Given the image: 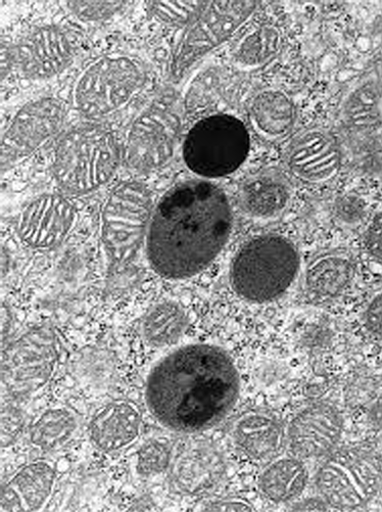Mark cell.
<instances>
[{
	"instance_id": "obj_1",
	"label": "cell",
	"mask_w": 382,
	"mask_h": 512,
	"mask_svg": "<svg viewBox=\"0 0 382 512\" xmlns=\"http://www.w3.org/2000/svg\"><path fill=\"white\" fill-rule=\"evenodd\" d=\"M240 393V377L220 348L193 345L164 358L147 383V405L164 427L196 433L214 427Z\"/></svg>"
},
{
	"instance_id": "obj_2",
	"label": "cell",
	"mask_w": 382,
	"mask_h": 512,
	"mask_svg": "<svg viewBox=\"0 0 382 512\" xmlns=\"http://www.w3.org/2000/svg\"><path fill=\"white\" fill-rule=\"evenodd\" d=\"M231 226L230 205L218 186L201 180L181 183L155 211L148 238L150 261L168 278L193 276L219 255Z\"/></svg>"
},
{
	"instance_id": "obj_3",
	"label": "cell",
	"mask_w": 382,
	"mask_h": 512,
	"mask_svg": "<svg viewBox=\"0 0 382 512\" xmlns=\"http://www.w3.org/2000/svg\"><path fill=\"white\" fill-rule=\"evenodd\" d=\"M119 149L105 128L84 125L71 129L61 139L54 170L61 188L73 195L97 190L118 168Z\"/></svg>"
},
{
	"instance_id": "obj_4",
	"label": "cell",
	"mask_w": 382,
	"mask_h": 512,
	"mask_svg": "<svg viewBox=\"0 0 382 512\" xmlns=\"http://www.w3.org/2000/svg\"><path fill=\"white\" fill-rule=\"evenodd\" d=\"M299 269L295 247L279 236L247 244L235 257L231 282L235 292L251 301L272 300L288 289Z\"/></svg>"
},
{
	"instance_id": "obj_5",
	"label": "cell",
	"mask_w": 382,
	"mask_h": 512,
	"mask_svg": "<svg viewBox=\"0 0 382 512\" xmlns=\"http://www.w3.org/2000/svg\"><path fill=\"white\" fill-rule=\"evenodd\" d=\"M250 135L246 125L231 115L218 114L199 121L183 144V159L194 173L208 178L233 173L246 161Z\"/></svg>"
},
{
	"instance_id": "obj_6",
	"label": "cell",
	"mask_w": 382,
	"mask_h": 512,
	"mask_svg": "<svg viewBox=\"0 0 382 512\" xmlns=\"http://www.w3.org/2000/svg\"><path fill=\"white\" fill-rule=\"evenodd\" d=\"M57 360V337L50 325H39L10 345L2 360V408L20 410L50 382Z\"/></svg>"
},
{
	"instance_id": "obj_7",
	"label": "cell",
	"mask_w": 382,
	"mask_h": 512,
	"mask_svg": "<svg viewBox=\"0 0 382 512\" xmlns=\"http://www.w3.org/2000/svg\"><path fill=\"white\" fill-rule=\"evenodd\" d=\"M145 83L140 66L126 57H107L92 64L74 90L76 109L99 119L124 107Z\"/></svg>"
},
{
	"instance_id": "obj_8",
	"label": "cell",
	"mask_w": 382,
	"mask_h": 512,
	"mask_svg": "<svg viewBox=\"0 0 382 512\" xmlns=\"http://www.w3.org/2000/svg\"><path fill=\"white\" fill-rule=\"evenodd\" d=\"M152 215V198L146 186L127 181L117 185L103 212V239L111 258L125 264L134 259Z\"/></svg>"
},
{
	"instance_id": "obj_9",
	"label": "cell",
	"mask_w": 382,
	"mask_h": 512,
	"mask_svg": "<svg viewBox=\"0 0 382 512\" xmlns=\"http://www.w3.org/2000/svg\"><path fill=\"white\" fill-rule=\"evenodd\" d=\"M256 2L208 3L188 26L174 54L172 77L179 80L196 62L226 41L254 13Z\"/></svg>"
},
{
	"instance_id": "obj_10",
	"label": "cell",
	"mask_w": 382,
	"mask_h": 512,
	"mask_svg": "<svg viewBox=\"0 0 382 512\" xmlns=\"http://www.w3.org/2000/svg\"><path fill=\"white\" fill-rule=\"evenodd\" d=\"M65 117L64 106L52 98L23 107L3 136V171L50 141L62 128Z\"/></svg>"
},
{
	"instance_id": "obj_11",
	"label": "cell",
	"mask_w": 382,
	"mask_h": 512,
	"mask_svg": "<svg viewBox=\"0 0 382 512\" xmlns=\"http://www.w3.org/2000/svg\"><path fill=\"white\" fill-rule=\"evenodd\" d=\"M318 488L333 507L354 509L374 495L378 475L374 465L353 453L333 456L324 464L318 476Z\"/></svg>"
},
{
	"instance_id": "obj_12",
	"label": "cell",
	"mask_w": 382,
	"mask_h": 512,
	"mask_svg": "<svg viewBox=\"0 0 382 512\" xmlns=\"http://www.w3.org/2000/svg\"><path fill=\"white\" fill-rule=\"evenodd\" d=\"M173 113L151 109L132 125L125 146L128 165L148 172L163 166L173 155L179 130Z\"/></svg>"
},
{
	"instance_id": "obj_13",
	"label": "cell",
	"mask_w": 382,
	"mask_h": 512,
	"mask_svg": "<svg viewBox=\"0 0 382 512\" xmlns=\"http://www.w3.org/2000/svg\"><path fill=\"white\" fill-rule=\"evenodd\" d=\"M20 71L28 78L42 80L62 72L74 57L68 35L55 26H43L29 32L15 51Z\"/></svg>"
},
{
	"instance_id": "obj_14",
	"label": "cell",
	"mask_w": 382,
	"mask_h": 512,
	"mask_svg": "<svg viewBox=\"0 0 382 512\" xmlns=\"http://www.w3.org/2000/svg\"><path fill=\"white\" fill-rule=\"evenodd\" d=\"M74 220L75 210L70 202L59 195H45L22 210L19 236L33 248H51L66 238Z\"/></svg>"
},
{
	"instance_id": "obj_15",
	"label": "cell",
	"mask_w": 382,
	"mask_h": 512,
	"mask_svg": "<svg viewBox=\"0 0 382 512\" xmlns=\"http://www.w3.org/2000/svg\"><path fill=\"white\" fill-rule=\"evenodd\" d=\"M342 429L337 409L326 404L313 405L302 411L291 425L292 449L305 458L322 456L338 444Z\"/></svg>"
},
{
	"instance_id": "obj_16",
	"label": "cell",
	"mask_w": 382,
	"mask_h": 512,
	"mask_svg": "<svg viewBox=\"0 0 382 512\" xmlns=\"http://www.w3.org/2000/svg\"><path fill=\"white\" fill-rule=\"evenodd\" d=\"M342 162L341 150L327 133L312 130L297 139L289 153V165L301 178L320 182L336 174Z\"/></svg>"
},
{
	"instance_id": "obj_17",
	"label": "cell",
	"mask_w": 382,
	"mask_h": 512,
	"mask_svg": "<svg viewBox=\"0 0 382 512\" xmlns=\"http://www.w3.org/2000/svg\"><path fill=\"white\" fill-rule=\"evenodd\" d=\"M140 424V413L133 404L115 401L95 413L90 424V437L99 449L118 451L136 440Z\"/></svg>"
},
{
	"instance_id": "obj_18",
	"label": "cell",
	"mask_w": 382,
	"mask_h": 512,
	"mask_svg": "<svg viewBox=\"0 0 382 512\" xmlns=\"http://www.w3.org/2000/svg\"><path fill=\"white\" fill-rule=\"evenodd\" d=\"M224 474L221 455L211 447L196 445L185 450L173 467L175 484L185 493L199 495L214 488Z\"/></svg>"
},
{
	"instance_id": "obj_19",
	"label": "cell",
	"mask_w": 382,
	"mask_h": 512,
	"mask_svg": "<svg viewBox=\"0 0 382 512\" xmlns=\"http://www.w3.org/2000/svg\"><path fill=\"white\" fill-rule=\"evenodd\" d=\"M234 440L247 455L262 460L279 451L282 432L273 418L254 414L243 418L236 425Z\"/></svg>"
},
{
	"instance_id": "obj_20",
	"label": "cell",
	"mask_w": 382,
	"mask_h": 512,
	"mask_svg": "<svg viewBox=\"0 0 382 512\" xmlns=\"http://www.w3.org/2000/svg\"><path fill=\"white\" fill-rule=\"evenodd\" d=\"M251 116L264 134L279 137L294 126L296 110L293 102L284 93L268 90L260 93L251 107Z\"/></svg>"
},
{
	"instance_id": "obj_21",
	"label": "cell",
	"mask_w": 382,
	"mask_h": 512,
	"mask_svg": "<svg viewBox=\"0 0 382 512\" xmlns=\"http://www.w3.org/2000/svg\"><path fill=\"white\" fill-rule=\"evenodd\" d=\"M307 473L304 465L293 458H283L271 464L260 480L263 493L274 502H288L305 489Z\"/></svg>"
},
{
	"instance_id": "obj_22",
	"label": "cell",
	"mask_w": 382,
	"mask_h": 512,
	"mask_svg": "<svg viewBox=\"0 0 382 512\" xmlns=\"http://www.w3.org/2000/svg\"><path fill=\"white\" fill-rule=\"evenodd\" d=\"M55 479L51 465L39 461L27 465L9 485L18 493L25 511H40L52 497Z\"/></svg>"
},
{
	"instance_id": "obj_23",
	"label": "cell",
	"mask_w": 382,
	"mask_h": 512,
	"mask_svg": "<svg viewBox=\"0 0 382 512\" xmlns=\"http://www.w3.org/2000/svg\"><path fill=\"white\" fill-rule=\"evenodd\" d=\"M288 186L279 178L259 176L247 182L242 191L245 209L257 217H271L280 213L288 204Z\"/></svg>"
},
{
	"instance_id": "obj_24",
	"label": "cell",
	"mask_w": 382,
	"mask_h": 512,
	"mask_svg": "<svg viewBox=\"0 0 382 512\" xmlns=\"http://www.w3.org/2000/svg\"><path fill=\"white\" fill-rule=\"evenodd\" d=\"M351 276L352 266L345 258L323 257L309 267L307 289L316 299L334 298L347 287Z\"/></svg>"
},
{
	"instance_id": "obj_25",
	"label": "cell",
	"mask_w": 382,
	"mask_h": 512,
	"mask_svg": "<svg viewBox=\"0 0 382 512\" xmlns=\"http://www.w3.org/2000/svg\"><path fill=\"white\" fill-rule=\"evenodd\" d=\"M183 310L174 303H162L151 310L143 322V335L153 346L164 347L178 341L186 327Z\"/></svg>"
},
{
	"instance_id": "obj_26",
	"label": "cell",
	"mask_w": 382,
	"mask_h": 512,
	"mask_svg": "<svg viewBox=\"0 0 382 512\" xmlns=\"http://www.w3.org/2000/svg\"><path fill=\"white\" fill-rule=\"evenodd\" d=\"M77 429L75 416L65 409L43 413L31 428V440L43 450H54L65 445Z\"/></svg>"
},
{
	"instance_id": "obj_27",
	"label": "cell",
	"mask_w": 382,
	"mask_h": 512,
	"mask_svg": "<svg viewBox=\"0 0 382 512\" xmlns=\"http://www.w3.org/2000/svg\"><path fill=\"white\" fill-rule=\"evenodd\" d=\"M280 35L271 27L260 28L248 35L237 50V58L247 66L261 65L273 58L280 49Z\"/></svg>"
},
{
	"instance_id": "obj_28",
	"label": "cell",
	"mask_w": 382,
	"mask_h": 512,
	"mask_svg": "<svg viewBox=\"0 0 382 512\" xmlns=\"http://www.w3.org/2000/svg\"><path fill=\"white\" fill-rule=\"evenodd\" d=\"M208 2H151L149 11L159 21L172 26L193 24Z\"/></svg>"
},
{
	"instance_id": "obj_29",
	"label": "cell",
	"mask_w": 382,
	"mask_h": 512,
	"mask_svg": "<svg viewBox=\"0 0 382 512\" xmlns=\"http://www.w3.org/2000/svg\"><path fill=\"white\" fill-rule=\"evenodd\" d=\"M171 456V446L167 441H150L138 452L137 471L143 476L161 474L168 468Z\"/></svg>"
},
{
	"instance_id": "obj_30",
	"label": "cell",
	"mask_w": 382,
	"mask_h": 512,
	"mask_svg": "<svg viewBox=\"0 0 382 512\" xmlns=\"http://www.w3.org/2000/svg\"><path fill=\"white\" fill-rule=\"evenodd\" d=\"M375 89L368 85L358 89L349 102L347 115L357 126H367L378 122V97Z\"/></svg>"
},
{
	"instance_id": "obj_31",
	"label": "cell",
	"mask_w": 382,
	"mask_h": 512,
	"mask_svg": "<svg viewBox=\"0 0 382 512\" xmlns=\"http://www.w3.org/2000/svg\"><path fill=\"white\" fill-rule=\"evenodd\" d=\"M68 8L83 21L97 22L112 18L129 3L126 2H69Z\"/></svg>"
},
{
	"instance_id": "obj_32",
	"label": "cell",
	"mask_w": 382,
	"mask_h": 512,
	"mask_svg": "<svg viewBox=\"0 0 382 512\" xmlns=\"http://www.w3.org/2000/svg\"><path fill=\"white\" fill-rule=\"evenodd\" d=\"M2 510L25 511L21 498L9 484L2 489Z\"/></svg>"
},
{
	"instance_id": "obj_33",
	"label": "cell",
	"mask_w": 382,
	"mask_h": 512,
	"mask_svg": "<svg viewBox=\"0 0 382 512\" xmlns=\"http://www.w3.org/2000/svg\"><path fill=\"white\" fill-rule=\"evenodd\" d=\"M381 225H380V217L377 219L372 227H370V231L367 238L368 249L371 254L376 258L380 259L381 256Z\"/></svg>"
},
{
	"instance_id": "obj_34",
	"label": "cell",
	"mask_w": 382,
	"mask_h": 512,
	"mask_svg": "<svg viewBox=\"0 0 382 512\" xmlns=\"http://www.w3.org/2000/svg\"><path fill=\"white\" fill-rule=\"evenodd\" d=\"M367 323L372 332L380 334L381 331V299L377 297L369 308Z\"/></svg>"
},
{
	"instance_id": "obj_35",
	"label": "cell",
	"mask_w": 382,
	"mask_h": 512,
	"mask_svg": "<svg viewBox=\"0 0 382 512\" xmlns=\"http://www.w3.org/2000/svg\"><path fill=\"white\" fill-rule=\"evenodd\" d=\"M211 511H252L253 506L243 501H221L210 507Z\"/></svg>"
},
{
	"instance_id": "obj_36",
	"label": "cell",
	"mask_w": 382,
	"mask_h": 512,
	"mask_svg": "<svg viewBox=\"0 0 382 512\" xmlns=\"http://www.w3.org/2000/svg\"><path fill=\"white\" fill-rule=\"evenodd\" d=\"M16 62V53L11 49L10 43L3 38L2 44V77L3 79L9 74L13 62Z\"/></svg>"
}]
</instances>
